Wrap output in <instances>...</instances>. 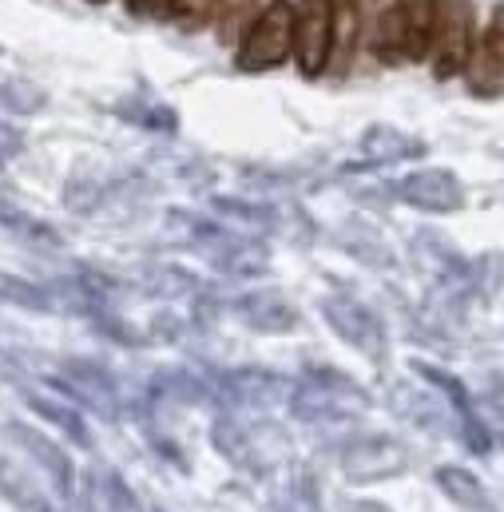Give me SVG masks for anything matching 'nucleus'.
I'll return each mask as SVG.
<instances>
[{"label":"nucleus","mask_w":504,"mask_h":512,"mask_svg":"<svg viewBox=\"0 0 504 512\" xmlns=\"http://www.w3.org/2000/svg\"><path fill=\"white\" fill-rule=\"evenodd\" d=\"M0 302H12V306H24V310H48V298L40 286L16 278V274H4L0 270Z\"/></svg>","instance_id":"9"},{"label":"nucleus","mask_w":504,"mask_h":512,"mask_svg":"<svg viewBox=\"0 0 504 512\" xmlns=\"http://www.w3.org/2000/svg\"><path fill=\"white\" fill-rule=\"evenodd\" d=\"M127 8L143 16V12H155V0H127Z\"/></svg>","instance_id":"13"},{"label":"nucleus","mask_w":504,"mask_h":512,"mask_svg":"<svg viewBox=\"0 0 504 512\" xmlns=\"http://www.w3.org/2000/svg\"><path fill=\"white\" fill-rule=\"evenodd\" d=\"M405 195H409L413 203H425V207H437V211L461 203V187H457V179H449L445 171H421V175L405 179Z\"/></svg>","instance_id":"5"},{"label":"nucleus","mask_w":504,"mask_h":512,"mask_svg":"<svg viewBox=\"0 0 504 512\" xmlns=\"http://www.w3.org/2000/svg\"><path fill=\"white\" fill-rule=\"evenodd\" d=\"M179 0H155V12H175Z\"/></svg>","instance_id":"14"},{"label":"nucleus","mask_w":504,"mask_h":512,"mask_svg":"<svg viewBox=\"0 0 504 512\" xmlns=\"http://www.w3.org/2000/svg\"><path fill=\"white\" fill-rule=\"evenodd\" d=\"M334 0H298L294 8V56L302 76H322L334 52Z\"/></svg>","instance_id":"3"},{"label":"nucleus","mask_w":504,"mask_h":512,"mask_svg":"<svg viewBox=\"0 0 504 512\" xmlns=\"http://www.w3.org/2000/svg\"><path fill=\"white\" fill-rule=\"evenodd\" d=\"M294 52V4L270 0L251 20L243 44H239V68L243 72H270L286 64Z\"/></svg>","instance_id":"1"},{"label":"nucleus","mask_w":504,"mask_h":512,"mask_svg":"<svg viewBox=\"0 0 504 512\" xmlns=\"http://www.w3.org/2000/svg\"><path fill=\"white\" fill-rule=\"evenodd\" d=\"M0 104L8 108V112H20V116H28V112H36L40 104H44V96H40V88L36 84H28V80H4L0 84Z\"/></svg>","instance_id":"11"},{"label":"nucleus","mask_w":504,"mask_h":512,"mask_svg":"<svg viewBox=\"0 0 504 512\" xmlns=\"http://www.w3.org/2000/svg\"><path fill=\"white\" fill-rule=\"evenodd\" d=\"M405 56L413 60H429L433 48V24H437V0H405Z\"/></svg>","instance_id":"6"},{"label":"nucleus","mask_w":504,"mask_h":512,"mask_svg":"<svg viewBox=\"0 0 504 512\" xmlns=\"http://www.w3.org/2000/svg\"><path fill=\"white\" fill-rule=\"evenodd\" d=\"M24 147V139H20V131L12 128V124H4L0 120V159H8V155H16Z\"/></svg>","instance_id":"12"},{"label":"nucleus","mask_w":504,"mask_h":512,"mask_svg":"<svg viewBox=\"0 0 504 512\" xmlns=\"http://www.w3.org/2000/svg\"><path fill=\"white\" fill-rule=\"evenodd\" d=\"M92 4H104V0H92Z\"/></svg>","instance_id":"15"},{"label":"nucleus","mask_w":504,"mask_h":512,"mask_svg":"<svg viewBox=\"0 0 504 512\" xmlns=\"http://www.w3.org/2000/svg\"><path fill=\"white\" fill-rule=\"evenodd\" d=\"M405 0H374V48L381 60H397L405 52Z\"/></svg>","instance_id":"4"},{"label":"nucleus","mask_w":504,"mask_h":512,"mask_svg":"<svg viewBox=\"0 0 504 512\" xmlns=\"http://www.w3.org/2000/svg\"><path fill=\"white\" fill-rule=\"evenodd\" d=\"M24 401L40 413V417H48L56 429H64V433H72L76 441H88V433H84V425H80V417L72 413V409H64V405H56V401H48V397H36V393H24Z\"/></svg>","instance_id":"10"},{"label":"nucleus","mask_w":504,"mask_h":512,"mask_svg":"<svg viewBox=\"0 0 504 512\" xmlns=\"http://www.w3.org/2000/svg\"><path fill=\"white\" fill-rule=\"evenodd\" d=\"M477 44V12L473 0H437V24H433V72L441 80L461 76Z\"/></svg>","instance_id":"2"},{"label":"nucleus","mask_w":504,"mask_h":512,"mask_svg":"<svg viewBox=\"0 0 504 512\" xmlns=\"http://www.w3.org/2000/svg\"><path fill=\"white\" fill-rule=\"evenodd\" d=\"M0 227H4L12 239H24V243H32V247H60V235H56L48 223L32 219L28 211H20V207H12V203H0Z\"/></svg>","instance_id":"8"},{"label":"nucleus","mask_w":504,"mask_h":512,"mask_svg":"<svg viewBox=\"0 0 504 512\" xmlns=\"http://www.w3.org/2000/svg\"><path fill=\"white\" fill-rule=\"evenodd\" d=\"M12 437H16V441H20V445H24V449H28V453H32V457H36V461L48 469V477L56 481V489H60V493H68V485H72L68 457H64V453H60L52 441L36 437V433H32V429H24V425H12Z\"/></svg>","instance_id":"7"}]
</instances>
